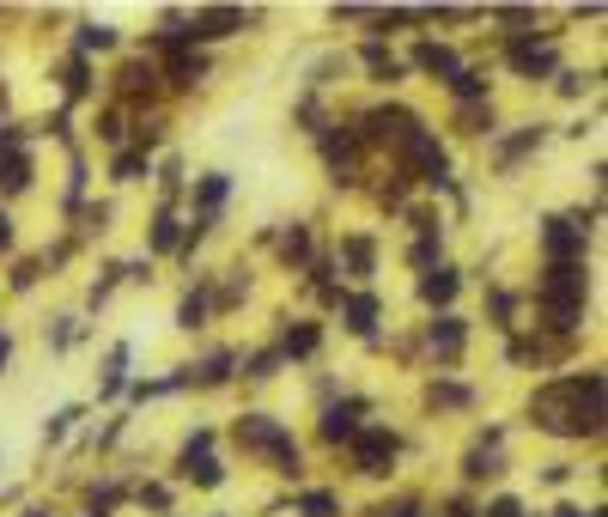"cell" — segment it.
Returning <instances> with one entry per match:
<instances>
[{
	"label": "cell",
	"instance_id": "obj_1",
	"mask_svg": "<svg viewBox=\"0 0 608 517\" xmlns=\"http://www.w3.org/2000/svg\"><path fill=\"white\" fill-rule=\"evenodd\" d=\"M542 432L554 438H584V432H602V372H584V378H560V384H542L536 402H529Z\"/></svg>",
	"mask_w": 608,
	"mask_h": 517
},
{
	"label": "cell",
	"instance_id": "obj_2",
	"mask_svg": "<svg viewBox=\"0 0 608 517\" xmlns=\"http://www.w3.org/2000/svg\"><path fill=\"white\" fill-rule=\"evenodd\" d=\"M542 311H548V323L560 335L578 329V317H584V262H548V274H542Z\"/></svg>",
	"mask_w": 608,
	"mask_h": 517
},
{
	"label": "cell",
	"instance_id": "obj_3",
	"mask_svg": "<svg viewBox=\"0 0 608 517\" xmlns=\"http://www.w3.org/2000/svg\"><path fill=\"white\" fill-rule=\"evenodd\" d=\"M238 445L274 457L280 475H298V445H292V432H286L280 420H268V414H244V420H238Z\"/></svg>",
	"mask_w": 608,
	"mask_h": 517
},
{
	"label": "cell",
	"instance_id": "obj_4",
	"mask_svg": "<svg viewBox=\"0 0 608 517\" xmlns=\"http://www.w3.org/2000/svg\"><path fill=\"white\" fill-rule=\"evenodd\" d=\"M396 153L408 159V171H414L420 183H438V189L450 183V159H444V146H438V134H432V128H414V134L396 146Z\"/></svg>",
	"mask_w": 608,
	"mask_h": 517
},
{
	"label": "cell",
	"instance_id": "obj_5",
	"mask_svg": "<svg viewBox=\"0 0 608 517\" xmlns=\"http://www.w3.org/2000/svg\"><path fill=\"white\" fill-rule=\"evenodd\" d=\"M396 463V432L390 426H359L353 432V469L359 475H390Z\"/></svg>",
	"mask_w": 608,
	"mask_h": 517
},
{
	"label": "cell",
	"instance_id": "obj_6",
	"mask_svg": "<svg viewBox=\"0 0 608 517\" xmlns=\"http://www.w3.org/2000/svg\"><path fill=\"white\" fill-rule=\"evenodd\" d=\"M414 128H420V116H414V110L384 104V110H371V116H365V128H353V134H359V140H377V146H402Z\"/></svg>",
	"mask_w": 608,
	"mask_h": 517
},
{
	"label": "cell",
	"instance_id": "obj_7",
	"mask_svg": "<svg viewBox=\"0 0 608 517\" xmlns=\"http://www.w3.org/2000/svg\"><path fill=\"white\" fill-rule=\"evenodd\" d=\"M31 183V159H25V134L0 128V195H19Z\"/></svg>",
	"mask_w": 608,
	"mask_h": 517
},
{
	"label": "cell",
	"instance_id": "obj_8",
	"mask_svg": "<svg viewBox=\"0 0 608 517\" xmlns=\"http://www.w3.org/2000/svg\"><path fill=\"white\" fill-rule=\"evenodd\" d=\"M542 250H548V262H578L584 256V219H548Z\"/></svg>",
	"mask_w": 608,
	"mask_h": 517
},
{
	"label": "cell",
	"instance_id": "obj_9",
	"mask_svg": "<svg viewBox=\"0 0 608 517\" xmlns=\"http://www.w3.org/2000/svg\"><path fill=\"white\" fill-rule=\"evenodd\" d=\"M323 159H329L335 183H353V171H359V134H353V128H341V134H323Z\"/></svg>",
	"mask_w": 608,
	"mask_h": 517
},
{
	"label": "cell",
	"instance_id": "obj_10",
	"mask_svg": "<svg viewBox=\"0 0 608 517\" xmlns=\"http://www.w3.org/2000/svg\"><path fill=\"white\" fill-rule=\"evenodd\" d=\"M511 73H523V80H548L554 73V43H511Z\"/></svg>",
	"mask_w": 608,
	"mask_h": 517
},
{
	"label": "cell",
	"instance_id": "obj_11",
	"mask_svg": "<svg viewBox=\"0 0 608 517\" xmlns=\"http://www.w3.org/2000/svg\"><path fill=\"white\" fill-rule=\"evenodd\" d=\"M232 31H244V13L238 7H213V13H195L189 19V43L195 37H232Z\"/></svg>",
	"mask_w": 608,
	"mask_h": 517
},
{
	"label": "cell",
	"instance_id": "obj_12",
	"mask_svg": "<svg viewBox=\"0 0 608 517\" xmlns=\"http://www.w3.org/2000/svg\"><path fill=\"white\" fill-rule=\"evenodd\" d=\"M414 67L432 73V80H456V67H463V61H456V49H444V43H420L414 49Z\"/></svg>",
	"mask_w": 608,
	"mask_h": 517
},
{
	"label": "cell",
	"instance_id": "obj_13",
	"mask_svg": "<svg viewBox=\"0 0 608 517\" xmlns=\"http://www.w3.org/2000/svg\"><path fill=\"white\" fill-rule=\"evenodd\" d=\"M426 341H432L438 359H456V353H463V317H450V311H444V317L426 329Z\"/></svg>",
	"mask_w": 608,
	"mask_h": 517
},
{
	"label": "cell",
	"instance_id": "obj_14",
	"mask_svg": "<svg viewBox=\"0 0 608 517\" xmlns=\"http://www.w3.org/2000/svg\"><path fill=\"white\" fill-rule=\"evenodd\" d=\"M359 414H365V402H335L323 414V438H335V445H341V438H353L359 432Z\"/></svg>",
	"mask_w": 608,
	"mask_h": 517
},
{
	"label": "cell",
	"instance_id": "obj_15",
	"mask_svg": "<svg viewBox=\"0 0 608 517\" xmlns=\"http://www.w3.org/2000/svg\"><path fill=\"white\" fill-rule=\"evenodd\" d=\"M225 189H232V183H225V171H213V177H201V189H195V226H213V213H219V201H225Z\"/></svg>",
	"mask_w": 608,
	"mask_h": 517
},
{
	"label": "cell",
	"instance_id": "obj_16",
	"mask_svg": "<svg viewBox=\"0 0 608 517\" xmlns=\"http://www.w3.org/2000/svg\"><path fill=\"white\" fill-rule=\"evenodd\" d=\"M420 299H426V305H450V299H456V268H426Z\"/></svg>",
	"mask_w": 608,
	"mask_h": 517
},
{
	"label": "cell",
	"instance_id": "obj_17",
	"mask_svg": "<svg viewBox=\"0 0 608 517\" xmlns=\"http://www.w3.org/2000/svg\"><path fill=\"white\" fill-rule=\"evenodd\" d=\"M347 329H353V335H371V329H377V299H371V292L347 299Z\"/></svg>",
	"mask_w": 608,
	"mask_h": 517
},
{
	"label": "cell",
	"instance_id": "obj_18",
	"mask_svg": "<svg viewBox=\"0 0 608 517\" xmlns=\"http://www.w3.org/2000/svg\"><path fill=\"white\" fill-rule=\"evenodd\" d=\"M481 475H499V432H487V445L469 451V481H481Z\"/></svg>",
	"mask_w": 608,
	"mask_h": 517
},
{
	"label": "cell",
	"instance_id": "obj_19",
	"mask_svg": "<svg viewBox=\"0 0 608 517\" xmlns=\"http://www.w3.org/2000/svg\"><path fill=\"white\" fill-rule=\"evenodd\" d=\"M165 55H171V80H177V86H195L201 73H207V61L189 55V49H165Z\"/></svg>",
	"mask_w": 608,
	"mask_h": 517
},
{
	"label": "cell",
	"instance_id": "obj_20",
	"mask_svg": "<svg viewBox=\"0 0 608 517\" xmlns=\"http://www.w3.org/2000/svg\"><path fill=\"white\" fill-rule=\"evenodd\" d=\"M317 341H323V335H317V323H298V329H286L280 353H286V359H304V353H317Z\"/></svg>",
	"mask_w": 608,
	"mask_h": 517
},
{
	"label": "cell",
	"instance_id": "obj_21",
	"mask_svg": "<svg viewBox=\"0 0 608 517\" xmlns=\"http://www.w3.org/2000/svg\"><path fill=\"white\" fill-rule=\"evenodd\" d=\"M341 256H347V268L365 280V274H371V262H377V244H371V238H347V244H341Z\"/></svg>",
	"mask_w": 608,
	"mask_h": 517
},
{
	"label": "cell",
	"instance_id": "obj_22",
	"mask_svg": "<svg viewBox=\"0 0 608 517\" xmlns=\"http://www.w3.org/2000/svg\"><path fill=\"white\" fill-rule=\"evenodd\" d=\"M365 67H371V80H402V61H396L384 43H371V49H365Z\"/></svg>",
	"mask_w": 608,
	"mask_h": 517
},
{
	"label": "cell",
	"instance_id": "obj_23",
	"mask_svg": "<svg viewBox=\"0 0 608 517\" xmlns=\"http://www.w3.org/2000/svg\"><path fill=\"white\" fill-rule=\"evenodd\" d=\"M280 256H286L292 268H304V262H311V232H304V226H292V232L280 238Z\"/></svg>",
	"mask_w": 608,
	"mask_h": 517
},
{
	"label": "cell",
	"instance_id": "obj_24",
	"mask_svg": "<svg viewBox=\"0 0 608 517\" xmlns=\"http://www.w3.org/2000/svg\"><path fill=\"white\" fill-rule=\"evenodd\" d=\"M183 244V232H177V213L165 207L159 219H152V250H177Z\"/></svg>",
	"mask_w": 608,
	"mask_h": 517
},
{
	"label": "cell",
	"instance_id": "obj_25",
	"mask_svg": "<svg viewBox=\"0 0 608 517\" xmlns=\"http://www.w3.org/2000/svg\"><path fill=\"white\" fill-rule=\"evenodd\" d=\"M450 92H456V98H481V92H487V73H481V67H456Z\"/></svg>",
	"mask_w": 608,
	"mask_h": 517
},
{
	"label": "cell",
	"instance_id": "obj_26",
	"mask_svg": "<svg viewBox=\"0 0 608 517\" xmlns=\"http://www.w3.org/2000/svg\"><path fill=\"white\" fill-rule=\"evenodd\" d=\"M298 511H304V517H335V511H341V499H335V493H304V499H298Z\"/></svg>",
	"mask_w": 608,
	"mask_h": 517
},
{
	"label": "cell",
	"instance_id": "obj_27",
	"mask_svg": "<svg viewBox=\"0 0 608 517\" xmlns=\"http://www.w3.org/2000/svg\"><path fill=\"white\" fill-rule=\"evenodd\" d=\"M177 323H183V329H201V323H207V299H201V292H189V299H183Z\"/></svg>",
	"mask_w": 608,
	"mask_h": 517
},
{
	"label": "cell",
	"instance_id": "obj_28",
	"mask_svg": "<svg viewBox=\"0 0 608 517\" xmlns=\"http://www.w3.org/2000/svg\"><path fill=\"white\" fill-rule=\"evenodd\" d=\"M80 49H116V31L110 25H80Z\"/></svg>",
	"mask_w": 608,
	"mask_h": 517
},
{
	"label": "cell",
	"instance_id": "obj_29",
	"mask_svg": "<svg viewBox=\"0 0 608 517\" xmlns=\"http://www.w3.org/2000/svg\"><path fill=\"white\" fill-rule=\"evenodd\" d=\"M146 86H152V67L146 61H128L122 67V92H146Z\"/></svg>",
	"mask_w": 608,
	"mask_h": 517
},
{
	"label": "cell",
	"instance_id": "obj_30",
	"mask_svg": "<svg viewBox=\"0 0 608 517\" xmlns=\"http://www.w3.org/2000/svg\"><path fill=\"white\" fill-rule=\"evenodd\" d=\"M67 98H86V86H92V73H86V61H67Z\"/></svg>",
	"mask_w": 608,
	"mask_h": 517
},
{
	"label": "cell",
	"instance_id": "obj_31",
	"mask_svg": "<svg viewBox=\"0 0 608 517\" xmlns=\"http://www.w3.org/2000/svg\"><path fill=\"white\" fill-rule=\"evenodd\" d=\"M73 420H80V408H61V414H49L43 438H49V445H61V438H67V426H73Z\"/></svg>",
	"mask_w": 608,
	"mask_h": 517
},
{
	"label": "cell",
	"instance_id": "obj_32",
	"mask_svg": "<svg viewBox=\"0 0 608 517\" xmlns=\"http://www.w3.org/2000/svg\"><path fill=\"white\" fill-rule=\"evenodd\" d=\"M371 517H432V511H426L420 499H396V505H377Z\"/></svg>",
	"mask_w": 608,
	"mask_h": 517
},
{
	"label": "cell",
	"instance_id": "obj_33",
	"mask_svg": "<svg viewBox=\"0 0 608 517\" xmlns=\"http://www.w3.org/2000/svg\"><path fill=\"white\" fill-rule=\"evenodd\" d=\"M134 177H146V153H122L116 159V183H134Z\"/></svg>",
	"mask_w": 608,
	"mask_h": 517
},
{
	"label": "cell",
	"instance_id": "obj_34",
	"mask_svg": "<svg viewBox=\"0 0 608 517\" xmlns=\"http://www.w3.org/2000/svg\"><path fill=\"white\" fill-rule=\"evenodd\" d=\"M274 365H280V353H256V359L244 365V378H274Z\"/></svg>",
	"mask_w": 608,
	"mask_h": 517
},
{
	"label": "cell",
	"instance_id": "obj_35",
	"mask_svg": "<svg viewBox=\"0 0 608 517\" xmlns=\"http://www.w3.org/2000/svg\"><path fill=\"white\" fill-rule=\"evenodd\" d=\"M432 402H444V408H463V402H469V390H456V384H444V390H438V384H432Z\"/></svg>",
	"mask_w": 608,
	"mask_h": 517
},
{
	"label": "cell",
	"instance_id": "obj_36",
	"mask_svg": "<svg viewBox=\"0 0 608 517\" xmlns=\"http://www.w3.org/2000/svg\"><path fill=\"white\" fill-rule=\"evenodd\" d=\"M463 122H469V134H487V128H493V110H469Z\"/></svg>",
	"mask_w": 608,
	"mask_h": 517
},
{
	"label": "cell",
	"instance_id": "obj_37",
	"mask_svg": "<svg viewBox=\"0 0 608 517\" xmlns=\"http://www.w3.org/2000/svg\"><path fill=\"white\" fill-rule=\"evenodd\" d=\"M487 517H523V505H517V499H493Z\"/></svg>",
	"mask_w": 608,
	"mask_h": 517
},
{
	"label": "cell",
	"instance_id": "obj_38",
	"mask_svg": "<svg viewBox=\"0 0 608 517\" xmlns=\"http://www.w3.org/2000/svg\"><path fill=\"white\" fill-rule=\"evenodd\" d=\"M0 250H13V219L0 213Z\"/></svg>",
	"mask_w": 608,
	"mask_h": 517
},
{
	"label": "cell",
	"instance_id": "obj_39",
	"mask_svg": "<svg viewBox=\"0 0 608 517\" xmlns=\"http://www.w3.org/2000/svg\"><path fill=\"white\" fill-rule=\"evenodd\" d=\"M554 517H602V511H578V505H560Z\"/></svg>",
	"mask_w": 608,
	"mask_h": 517
},
{
	"label": "cell",
	"instance_id": "obj_40",
	"mask_svg": "<svg viewBox=\"0 0 608 517\" xmlns=\"http://www.w3.org/2000/svg\"><path fill=\"white\" fill-rule=\"evenodd\" d=\"M7 359H13V341H7V335H0V372H7Z\"/></svg>",
	"mask_w": 608,
	"mask_h": 517
},
{
	"label": "cell",
	"instance_id": "obj_41",
	"mask_svg": "<svg viewBox=\"0 0 608 517\" xmlns=\"http://www.w3.org/2000/svg\"><path fill=\"white\" fill-rule=\"evenodd\" d=\"M450 517H475V511H469V505H450Z\"/></svg>",
	"mask_w": 608,
	"mask_h": 517
}]
</instances>
